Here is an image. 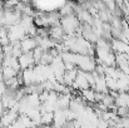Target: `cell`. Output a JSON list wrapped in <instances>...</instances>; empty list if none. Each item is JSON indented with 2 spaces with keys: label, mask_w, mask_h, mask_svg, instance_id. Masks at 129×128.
Wrapping results in <instances>:
<instances>
[]
</instances>
